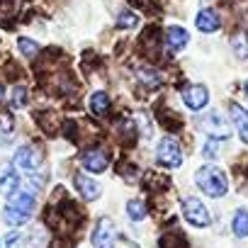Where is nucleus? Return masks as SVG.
<instances>
[{
	"label": "nucleus",
	"mask_w": 248,
	"mask_h": 248,
	"mask_svg": "<svg viewBox=\"0 0 248 248\" xmlns=\"http://www.w3.org/2000/svg\"><path fill=\"white\" fill-rule=\"evenodd\" d=\"M25 105H27V88L17 85L13 90V107H25Z\"/></svg>",
	"instance_id": "obj_22"
},
{
	"label": "nucleus",
	"mask_w": 248,
	"mask_h": 248,
	"mask_svg": "<svg viewBox=\"0 0 248 248\" xmlns=\"http://www.w3.org/2000/svg\"><path fill=\"white\" fill-rule=\"evenodd\" d=\"M0 100H3V85H0Z\"/></svg>",
	"instance_id": "obj_25"
},
{
	"label": "nucleus",
	"mask_w": 248,
	"mask_h": 248,
	"mask_svg": "<svg viewBox=\"0 0 248 248\" xmlns=\"http://www.w3.org/2000/svg\"><path fill=\"white\" fill-rule=\"evenodd\" d=\"M17 46H20V51H22L27 59H34V56L39 54L37 42H32V39H27V37H20V39H17Z\"/></svg>",
	"instance_id": "obj_19"
},
{
	"label": "nucleus",
	"mask_w": 248,
	"mask_h": 248,
	"mask_svg": "<svg viewBox=\"0 0 248 248\" xmlns=\"http://www.w3.org/2000/svg\"><path fill=\"white\" fill-rule=\"evenodd\" d=\"M156 158H158V163L166 166V168H180V163H183L180 144H178L173 137L161 139V144H158V149H156Z\"/></svg>",
	"instance_id": "obj_4"
},
{
	"label": "nucleus",
	"mask_w": 248,
	"mask_h": 248,
	"mask_svg": "<svg viewBox=\"0 0 248 248\" xmlns=\"http://www.w3.org/2000/svg\"><path fill=\"white\" fill-rule=\"evenodd\" d=\"M229 112H231V122H233L236 132L241 134L243 144H248V109H243L238 102H231L229 105Z\"/></svg>",
	"instance_id": "obj_10"
},
{
	"label": "nucleus",
	"mask_w": 248,
	"mask_h": 248,
	"mask_svg": "<svg viewBox=\"0 0 248 248\" xmlns=\"http://www.w3.org/2000/svg\"><path fill=\"white\" fill-rule=\"evenodd\" d=\"M246 97H248V80H246Z\"/></svg>",
	"instance_id": "obj_26"
},
{
	"label": "nucleus",
	"mask_w": 248,
	"mask_h": 248,
	"mask_svg": "<svg viewBox=\"0 0 248 248\" xmlns=\"http://www.w3.org/2000/svg\"><path fill=\"white\" fill-rule=\"evenodd\" d=\"M139 25V15H134V13H129V10H124L119 17H117V27H122V30H132V27H137Z\"/></svg>",
	"instance_id": "obj_21"
},
{
	"label": "nucleus",
	"mask_w": 248,
	"mask_h": 248,
	"mask_svg": "<svg viewBox=\"0 0 248 248\" xmlns=\"http://www.w3.org/2000/svg\"><path fill=\"white\" fill-rule=\"evenodd\" d=\"M183 100H185V105L190 107V109H202L207 102H209V90L204 88V85H190V88H185V93H183Z\"/></svg>",
	"instance_id": "obj_9"
},
{
	"label": "nucleus",
	"mask_w": 248,
	"mask_h": 248,
	"mask_svg": "<svg viewBox=\"0 0 248 248\" xmlns=\"http://www.w3.org/2000/svg\"><path fill=\"white\" fill-rule=\"evenodd\" d=\"M80 163H83V168L90 170V173H105L107 166H109V158H107L105 151L93 149V151H85V154L80 156Z\"/></svg>",
	"instance_id": "obj_7"
},
{
	"label": "nucleus",
	"mask_w": 248,
	"mask_h": 248,
	"mask_svg": "<svg viewBox=\"0 0 248 248\" xmlns=\"http://www.w3.org/2000/svg\"><path fill=\"white\" fill-rule=\"evenodd\" d=\"M127 212H129V217H132L134 221H141V219L146 217V207H144V202H141V200H129Z\"/></svg>",
	"instance_id": "obj_20"
},
{
	"label": "nucleus",
	"mask_w": 248,
	"mask_h": 248,
	"mask_svg": "<svg viewBox=\"0 0 248 248\" xmlns=\"http://www.w3.org/2000/svg\"><path fill=\"white\" fill-rule=\"evenodd\" d=\"M90 109H93L95 117H105L107 109H109V97H107V93H93V97H90Z\"/></svg>",
	"instance_id": "obj_17"
},
{
	"label": "nucleus",
	"mask_w": 248,
	"mask_h": 248,
	"mask_svg": "<svg viewBox=\"0 0 248 248\" xmlns=\"http://www.w3.org/2000/svg\"><path fill=\"white\" fill-rule=\"evenodd\" d=\"M3 219H5L10 226H22V224H27V221L32 219V212L20 209V207H10V204H5V209H3Z\"/></svg>",
	"instance_id": "obj_15"
},
{
	"label": "nucleus",
	"mask_w": 248,
	"mask_h": 248,
	"mask_svg": "<svg viewBox=\"0 0 248 248\" xmlns=\"http://www.w3.org/2000/svg\"><path fill=\"white\" fill-rule=\"evenodd\" d=\"M204 158H217L219 154H217V141L214 139H209L207 144H204V154H202Z\"/></svg>",
	"instance_id": "obj_23"
},
{
	"label": "nucleus",
	"mask_w": 248,
	"mask_h": 248,
	"mask_svg": "<svg viewBox=\"0 0 248 248\" xmlns=\"http://www.w3.org/2000/svg\"><path fill=\"white\" fill-rule=\"evenodd\" d=\"M200 129H202L204 134H209L214 141H224V139L231 137L229 122H226L224 114H219V112H209V114H204V117L200 119Z\"/></svg>",
	"instance_id": "obj_2"
},
{
	"label": "nucleus",
	"mask_w": 248,
	"mask_h": 248,
	"mask_svg": "<svg viewBox=\"0 0 248 248\" xmlns=\"http://www.w3.org/2000/svg\"><path fill=\"white\" fill-rule=\"evenodd\" d=\"M231 229H233V233H236L238 238L248 236V212H246V209H238V212L233 214V219H231Z\"/></svg>",
	"instance_id": "obj_18"
},
{
	"label": "nucleus",
	"mask_w": 248,
	"mask_h": 248,
	"mask_svg": "<svg viewBox=\"0 0 248 248\" xmlns=\"http://www.w3.org/2000/svg\"><path fill=\"white\" fill-rule=\"evenodd\" d=\"M44 163V154L37 146H20L15 154V168L22 170H37Z\"/></svg>",
	"instance_id": "obj_6"
},
{
	"label": "nucleus",
	"mask_w": 248,
	"mask_h": 248,
	"mask_svg": "<svg viewBox=\"0 0 248 248\" xmlns=\"http://www.w3.org/2000/svg\"><path fill=\"white\" fill-rule=\"evenodd\" d=\"M195 25H197V30H200V32H204V34H212V32H217V30L221 27L219 15H217L214 10H202V13L197 15Z\"/></svg>",
	"instance_id": "obj_11"
},
{
	"label": "nucleus",
	"mask_w": 248,
	"mask_h": 248,
	"mask_svg": "<svg viewBox=\"0 0 248 248\" xmlns=\"http://www.w3.org/2000/svg\"><path fill=\"white\" fill-rule=\"evenodd\" d=\"M20 187V175L15 173V163H0V192L13 195Z\"/></svg>",
	"instance_id": "obj_8"
},
{
	"label": "nucleus",
	"mask_w": 248,
	"mask_h": 248,
	"mask_svg": "<svg viewBox=\"0 0 248 248\" xmlns=\"http://www.w3.org/2000/svg\"><path fill=\"white\" fill-rule=\"evenodd\" d=\"M8 204H10V207H20V209L32 212L34 204H37V197H34L32 190H15V192L8 197Z\"/></svg>",
	"instance_id": "obj_13"
},
{
	"label": "nucleus",
	"mask_w": 248,
	"mask_h": 248,
	"mask_svg": "<svg viewBox=\"0 0 248 248\" xmlns=\"http://www.w3.org/2000/svg\"><path fill=\"white\" fill-rule=\"evenodd\" d=\"M183 214H185V219H187L192 226H197V229H207V226L212 224L209 209H207L197 197H185V200H183Z\"/></svg>",
	"instance_id": "obj_3"
},
{
	"label": "nucleus",
	"mask_w": 248,
	"mask_h": 248,
	"mask_svg": "<svg viewBox=\"0 0 248 248\" xmlns=\"http://www.w3.org/2000/svg\"><path fill=\"white\" fill-rule=\"evenodd\" d=\"M73 183H76V187H78V192H80L83 200L90 202V200H97V197H100V185H97L95 180H90V178H85V175H76Z\"/></svg>",
	"instance_id": "obj_12"
},
{
	"label": "nucleus",
	"mask_w": 248,
	"mask_h": 248,
	"mask_svg": "<svg viewBox=\"0 0 248 248\" xmlns=\"http://www.w3.org/2000/svg\"><path fill=\"white\" fill-rule=\"evenodd\" d=\"M114 238H117V226L109 217H100L95 221V231H93V246L95 248H114Z\"/></svg>",
	"instance_id": "obj_5"
},
{
	"label": "nucleus",
	"mask_w": 248,
	"mask_h": 248,
	"mask_svg": "<svg viewBox=\"0 0 248 248\" xmlns=\"http://www.w3.org/2000/svg\"><path fill=\"white\" fill-rule=\"evenodd\" d=\"M187 42H190L187 30H183V27H178V25L168 27V46H170V51H180V49H185Z\"/></svg>",
	"instance_id": "obj_14"
},
{
	"label": "nucleus",
	"mask_w": 248,
	"mask_h": 248,
	"mask_svg": "<svg viewBox=\"0 0 248 248\" xmlns=\"http://www.w3.org/2000/svg\"><path fill=\"white\" fill-rule=\"evenodd\" d=\"M161 248H187V238L180 229H173V231H166L158 241Z\"/></svg>",
	"instance_id": "obj_16"
},
{
	"label": "nucleus",
	"mask_w": 248,
	"mask_h": 248,
	"mask_svg": "<svg viewBox=\"0 0 248 248\" xmlns=\"http://www.w3.org/2000/svg\"><path fill=\"white\" fill-rule=\"evenodd\" d=\"M195 183H197V187H200L204 195H209V197H224L226 190H229L226 173L219 170V168H214V166L200 168L197 175H195Z\"/></svg>",
	"instance_id": "obj_1"
},
{
	"label": "nucleus",
	"mask_w": 248,
	"mask_h": 248,
	"mask_svg": "<svg viewBox=\"0 0 248 248\" xmlns=\"http://www.w3.org/2000/svg\"><path fill=\"white\" fill-rule=\"evenodd\" d=\"M8 248H22V233H17V231H13L10 236H8Z\"/></svg>",
	"instance_id": "obj_24"
}]
</instances>
